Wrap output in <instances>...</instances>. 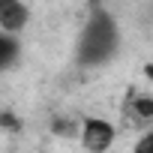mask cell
Listing matches in <instances>:
<instances>
[{
  "label": "cell",
  "mask_w": 153,
  "mask_h": 153,
  "mask_svg": "<svg viewBox=\"0 0 153 153\" xmlns=\"http://www.w3.org/2000/svg\"><path fill=\"white\" fill-rule=\"evenodd\" d=\"M15 60H18V39L6 30H0V72L9 69Z\"/></svg>",
  "instance_id": "obj_4"
},
{
  "label": "cell",
  "mask_w": 153,
  "mask_h": 153,
  "mask_svg": "<svg viewBox=\"0 0 153 153\" xmlns=\"http://www.w3.org/2000/svg\"><path fill=\"white\" fill-rule=\"evenodd\" d=\"M27 18H30V12L21 0H0V30L18 33V30H24Z\"/></svg>",
  "instance_id": "obj_3"
},
{
  "label": "cell",
  "mask_w": 153,
  "mask_h": 153,
  "mask_svg": "<svg viewBox=\"0 0 153 153\" xmlns=\"http://www.w3.org/2000/svg\"><path fill=\"white\" fill-rule=\"evenodd\" d=\"M126 111L135 114V120H144V123H147V120L153 117V102H150L147 96H135V99L126 105Z\"/></svg>",
  "instance_id": "obj_5"
},
{
  "label": "cell",
  "mask_w": 153,
  "mask_h": 153,
  "mask_svg": "<svg viewBox=\"0 0 153 153\" xmlns=\"http://www.w3.org/2000/svg\"><path fill=\"white\" fill-rule=\"evenodd\" d=\"M117 45H120V33H117V24H114L111 12L93 9V15L87 18V24L81 30V39H78V63L102 66L114 57Z\"/></svg>",
  "instance_id": "obj_1"
},
{
  "label": "cell",
  "mask_w": 153,
  "mask_h": 153,
  "mask_svg": "<svg viewBox=\"0 0 153 153\" xmlns=\"http://www.w3.org/2000/svg\"><path fill=\"white\" fill-rule=\"evenodd\" d=\"M135 153H153V135H150V132L141 135V141L135 144Z\"/></svg>",
  "instance_id": "obj_6"
},
{
  "label": "cell",
  "mask_w": 153,
  "mask_h": 153,
  "mask_svg": "<svg viewBox=\"0 0 153 153\" xmlns=\"http://www.w3.org/2000/svg\"><path fill=\"white\" fill-rule=\"evenodd\" d=\"M114 135H117L114 126L108 120H102V117H84V123H81V144H84L87 153H105V150H111Z\"/></svg>",
  "instance_id": "obj_2"
}]
</instances>
